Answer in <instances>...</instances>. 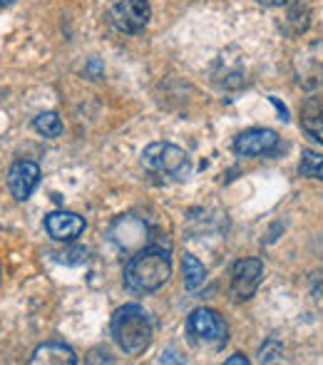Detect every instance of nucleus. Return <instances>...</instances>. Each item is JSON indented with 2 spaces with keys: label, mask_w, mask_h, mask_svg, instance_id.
I'll list each match as a JSON object with an SVG mask.
<instances>
[{
  "label": "nucleus",
  "mask_w": 323,
  "mask_h": 365,
  "mask_svg": "<svg viewBox=\"0 0 323 365\" xmlns=\"http://www.w3.org/2000/svg\"><path fill=\"white\" fill-rule=\"evenodd\" d=\"M182 274H184V286H187V291H199V286L207 279V269H204L202 261L192 254L182 256Z\"/></svg>",
  "instance_id": "12"
},
{
  "label": "nucleus",
  "mask_w": 323,
  "mask_h": 365,
  "mask_svg": "<svg viewBox=\"0 0 323 365\" xmlns=\"http://www.w3.org/2000/svg\"><path fill=\"white\" fill-rule=\"evenodd\" d=\"M264 279V264L259 259H242L232 269V296L237 301H249Z\"/></svg>",
  "instance_id": "7"
},
{
  "label": "nucleus",
  "mask_w": 323,
  "mask_h": 365,
  "mask_svg": "<svg viewBox=\"0 0 323 365\" xmlns=\"http://www.w3.org/2000/svg\"><path fill=\"white\" fill-rule=\"evenodd\" d=\"M259 3L269 5V8H279V5H286L289 0H259Z\"/></svg>",
  "instance_id": "18"
},
{
  "label": "nucleus",
  "mask_w": 323,
  "mask_h": 365,
  "mask_svg": "<svg viewBox=\"0 0 323 365\" xmlns=\"http://www.w3.org/2000/svg\"><path fill=\"white\" fill-rule=\"evenodd\" d=\"M40 184V167L35 162H15L8 172V189L18 202H25Z\"/></svg>",
  "instance_id": "9"
},
{
  "label": "nucleus",
  "mask_w": 323,
  "mask_h": 365,
  "mask_svg": "<svg viewBox=\"0 0 323 365\" xmlns=\"http://www.w3.org/2000/svg\"><path fill=\"white\" fill-rule=\"evenodd\" d=\"M224 363H227V365H246V363H249V358H244V356H232V358H227Z\"/></svg>",
  "instance_id": "17"
},
{
  "label": "nucleus",
  "mask_w": 323,
  "mask_h": 365,
  "mask_svg": "<svg viewBox=\"0 0 323 365\" xmlns=\"http://www.w3.org/2000/svg\"><path fill=\"white\" fill-rule=\"evenodd\" d=\"M304 130L309 132L316 142H323V112H321V115H316V117H306Z\"/></svg>",
  "instance_id": "15"
},
{
  "label": "nucleus",
  "mask_w": 323,
  "mask_h": 365,
  "mask_svg": "<svg viewBox=\"0 0 323 365\" xmlns=\"http://www.w3.org/2000/svg\"><path fill=\"white\" fill-rule=\"evenodd\" d=\"M110 239L125 254H137L145 246H150V226H147L145 219L135 217V214H125V217L112 221Z\"/></svg>",
  "instance_id": "5"
},
{
  "label": "nucleus",
  "mask_w": 323,
  "mask_h": 365,
  "mask_svg": "<svg viewBox=\"0 0 323 365\" xmlns=\"http://www.w3.org/2000/svg\"><path fill=\"white\" fill-rule=\"evenodd\" d=\"M110 331L115 343L127 353V356H140L150 348L152 336H155V326H152L150 313L137 303H127V306L117 308L112 316Z\"/></svg>",
  "instance_id": "2"
},
{
  "label": "nucleus",
  "mask_w": 323,
  "mask_h": 365,
  "mask_svg": "<svg viewBox=\"0 0 323 365\" xmlns=\"http://www.w3.org/2000/svg\"><path fill=\"white\" fill-rule=\"evenodd\" d=\"M284 353V348H281V343L276 341V338H271L269 343H266L264 348H261V361H279V356Z\"/></svg>",
  "instance_id": "16"
},
{
  "label": "nucleus",
  "mask_w": 323,
  "mask_h": 365,
  "mask_svg": "<svg viewBox=\"0 0 323 365\" xmlns=\"http://www.w3.org/2000/svg\"><path fill=\"white\" fill-rule=\"evenodd\" d=\"M169 276H172V259L160 244H150L132 254L125 266V286L135 293L160 291Z\"/></svg>",
  "instance_id": "1"
},
{
  "label": "nucleus",
  "mask_w": 323,
  "mask_h": 365,
  "mask_svg": "<svg viewBox=\"0 0 323 365\" xmlns=\"http://www.w3.org/2000/svg\"><path fill=\"white\" fill-rule=\"evenodd\" d=\"M279 147V135L274 130H246L234 140V152L244 154V157H261V154H269Z\"/></svg>",
  "instance_id": "8"
},
{
  "label": "nucleus",
  "mask_w": 323,
  "mask_h": 365,
  "mask_svg": "<svg viewBox=\"0 0 323 365\" xmlns=\"http://www.w3.org/2000/svg\"><path fill=\"white\" fill-rule=\"evenodd\" d=\"M33 127L38 135L48 137V140H55V137L63 135V120H60L55 112H43V115H38L33 122Z\"/></svg>",
  "instance_id": "13"
},
{
  "label": "nucleus",
  "mask_w": 323,
  "mask_h": 365,
  "mask_svg": "<svg viewBox=\"0 0 323 365\" xmlns=\"http://www.w3.org/2000/svg\"><path fill=\"white\" fill-rule=\"evenodd\" d=\"M75 365L78 363V356L70 346L60 341H50L43 343V346L35 348V353L30 356V365Z\"/></svg>",
  "instance_id": "11"
},
{
  "label": "nucleus",
  "mask_w": 323,
  "mask_h": 365,
  "mask_svg": "<svg viewBox=\"0 0 323 365\" xmlns=\"http://www.w3.org/2000/svg\"><path fill=\"white\" fill-rule=\"evenodd\" d=\"M15 0H0V8H8V5H13Z\"/></svg>",
  "instance_id": "19"
},
{
  "label": "nucleus",
  "mask_w": 323,
  "mask_h": 365,
  "mask_svg": "<svg viewBox=\"0 0 323 365\" xmlns=\"http://www.w3.org/2000/svg\"><path fill=\"white\" fill-rule=\"evenodd\" d=\"M45 229L55 241H73L85 231V219L73 212H53L45 217Z\"/></svg>",
  "instance_id": "10"
},
{
  "label": "nucleus",
  "mask_w": 323,
  "mask_h": 365,
  "mask_svg": "<svg viewBox=\"0 0 323 365\" xmlns=\"http://www.w3.org/2000/svg\"><path fill=\"white\" fill-rule=\"evenodd\" d=\"M299 169L309 179H323V154L314 152V149H304Z\"/></svg>",
  "instance_id": "14"
},
{
  "label": "nucleus",
  "mask_w": 323,
  "mask_h": 365,
  "mask_svg": "<svg viewBox=\"0 0 323 365\" xmlns=\"http://www.w3.org/2000/svg\"><path fill=\"white\" fill-rule=\"evenodd\" d=\"M152 18L150 0H117L110 8V20L120 33H142Z\"/></svg>",
  "instance_id": "6"
},
{
  "label": "nucleus",
  "mask_w": 323,
  "mask_h": 365,
  "mask_svg": "<svg viewBox=\"0 0 323 365\" xmlns=\"http://www.w3.org/2000/svg\"><path fill=\"white\" fill-rule=\"evenodd\" d=\"M187 333L192 338V343H197V346L219 348L227 343V323L212 308L192 311V316L187 318Z\"/></svg>",
  "instance_id": "4"
},
{
  "label": "nucleus",
  "mask_w": 323,
  "mask_h": 365,
  "mask_svg": "<svg viewBox=\"0 0 323 365\" xmlns=\"http://www.w3.org/2000/svg\"><path fill=\"white\" fill-rule=\"evenodd\" d=\"M142 164L150 172L167 174V177H179L189 174V154L182 147L169 145V142H155V145L145 147L142 152Z\"/></svg>",
  "instance_id": "3"
}]
</instances>
